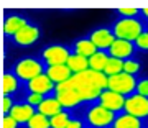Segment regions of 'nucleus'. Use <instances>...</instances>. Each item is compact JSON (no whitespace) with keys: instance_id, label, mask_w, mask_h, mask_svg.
<instances>
[{"instance_id":"1","label":"nucleus","mask_w":148,"mask_h":128,"mask_svg":"<svg viewBox=\"0 0 148 128\" xmlns=\"http://www.w3.org/2000/svg\"><path fill=\"white\" fill-rule=\"evenodd\" d=\"M69 80L74 85V89L79 92L84 103H89V105L99 100L101 94L107 91V85H109V76L92 69L81 72V74H74Z\"/></svg>"},{"instance_id":"2","label":"nucleus","mask_w":148,"mask_h":128,"mask_svg":"<svg viewBox=\"0 0 148 128\" xmlns=\"http://www.w3.org/2000/svg\"><path fill=\"white\" fill-rule=\"evenodd\" d=\"M12 72H13L20 80H23V82L28 84V82L33 80L35 77L45 74V72H46V66H45L43 61H40V59H36V58H23V59H18L15 63Z\"/></svg>"},{"instance_id":"3","label":"nucleus","mask_w":148,"mask_h":128,"mask_svg":"<svg viewBox=\"0 0 148 128\" xmlns=\"http://www.w3.org/2000/svg\"><path fill=\"white\" fill-rule=\"evenodd\" d=\"M115 118H117V113L104 108L99 102L89 105L84 113V120L89 128H109L114 125Z\"/></svg>"},{"instance_id":"4","label":"nucleus","mask_w":148,"mask_h":128,"mask_svg":"<svg viewBox=\"0 0 148 128\" xmlns=\"http://www.w3.org/2000/svg\"><path fill=\"white\" fill-rule=\"evenodd\" d=\"M112 31L117 39H125V41L135 43L138 36L145 31L143 23L138 18H119L112 27Z\"/></svg>"},{"instance_id":"5","label":"nucleus","mask_w":148,"mask_h":128,"mask_svg":"<svg viewBox=\"0 0 148 128\" xmlns=\"http://www.w3.org/2000/svg\"><path fill=\"white\" fill-rule=\"evenodd\" d=\"M56 99L59 100V103L63 105L64 110H74L77 108L79 105L84 103V100L81 99L79 92L74 89V85L71 84V80H66L63 84H58L56 85V92H54Z\"/></svg>"},{"instance_id":"6","label":"nucleus","mask_w":148,"mask_h":128,"mask_svg":"<svg viewBox=\"0 0 148 128\" xmlns=\"http://www.w3.org/2000/svg\"><path fill=\"white\" fill-rule=\"evenodd\" d=\"M137 84L138 80L135 76H130L127 72H120V74L110 76L109 77V85L107 89L112 92H117L123 97H130L132 94L137 92Z\"/></svg>"},{"instance_id":"7","label":"nucleus","mask_w":148,"mask_h":128,"mask_svg":"<svg viewBox=\"0 0 148 128\" xmlns=\"http://www.w3.org/2000/svg\"><path fill=\"white\" fill-rule=\"evenodd\" d=\"M71 49L63 46V44H51L41 51V61L46 67L49 66H61L68 64V59L71 58Z\"/></svg>"},{"instance_id":"8","label":"nucleus","mask_w":148,"mask_h":128,"mask_svg":"<svg viewBox=\"0 0 148 128\" xmlns=\"http://www.w3.org/2000/svg\"><path fill=\"white\" fill-rule=\"evenodd\" d=\"M123 112L128 113V115H133V117L140 118V120L147 118L148 117V99L135 92V94H132L130 97H127Z\"/></svg>"},{"instance_id":"9","label":"nucleus","mask_w":148,"mask_h":128,"mask_svg":"<svg viewBox=\"0 0 148 128\" xmlns=\"http://www.w3.org/2000/svg\"><path fill=\"white\" fill-rule=\"evenodd\" d=\"M125 100H127V97L120 95V94H117V92H112V91H104L99 97V103H101L104 108L107 110H110L114 113H123V108H125Z\"/></svg>"},{"instance_id":"10","label":"nucleus","mask_w":148,"mask_h":128,"mask_svg":"<svg viewBox=\"0 0 148 128\" xmlns=\"http://www.w3.org/2000/svg\"><path fill=\"white\" fill-rule=\"evenodd\" d=\"M27 89L32 94H40L43 97H48V95H53L54 92H56V84L45 72V74L35 77L33 80H30L27 84Z\"/></svg>"},{"instance_id":"11","label":"nucleus","mask_w":148,"mask_h":128,"mask_svg":"<svg viewBox=\"0 0 148 128\" xmlns=\"http://www.w3.org/2000/svg\"><path fill=\"white\" fill-rule=\"evenodd\" d=\"M89 39L94 43V46L99 51H109L117 38L110 28H97L94 31H90Z\"/></svg>"},{"instance_id":"12","label":"nucleus","mask_w":148,"mask_h":128,"mask_svg":"<svg viewBox=\"0 0 148 128\" xmlns=\"http://www.w3.org/2000/svg\"><path fill=\"white\" fill-rule=\"evenodd\" d=\"M135 44L130 41H125V39H115L114 44L110 46V49L107 53L110 54L112 58L122 59V61H127V59H132L133 54H135Z\"/></svg>"},{"instance_id":"13","label":"nucleus","mask_w":148,"mask_h":128,"mask_svg":"<svg viewBox=\"0 0 148 128\" xmlns=\"http://www.w3.org/2000/svg\"><path fill=\"white\" fill-rule=\"evenodd\" d=\"M38 39H40V28L36 25H32V23L28 27H25L23 30H20L12 38V41L18 46H30V44H35Z\"/></svg>"},{"instance_id":"14","label":"nucleus","mask_w":148,"mask_h":128,"mask_svg":"<svg viewBox=\"0 0 148 128\" xmlns=\"http://www.w3.org/2000/svg\"><path fill=\"white\" fill-rule=\"evenodd\" d=\"M30 23L23 15H8L3 21V33H5V36L13 38L20 30H23Z\"/></svg>"},{"instance_id":"15","label":"nucleus","mask_w":148,"mask_h":128,"mask_svg":"<svg viewBox=\"0 0 148 128\" xmlns=\"http://www.w3.org/2000/svg\"><path fill=\"white\" fill-rule=\"evenodd\" d=\"M35 113H36L35 107H32L27 102H21V103H15L13 105V108H12V112H10V117H13L20 125H27Z\"/></svg>"},{"instance_id":"16","label":"nucleus","mask_w":148,"mask_h":128,"mask_svg":"<svg viewBox=\"0 0 148 128\" xmlns=\"http://www.w3.org/2000/svg\"><path fill=\"white\" fill-rule=\"evenodd\" d=\"M64 108H63V105L59 103V100L56 99V95H48V97H45V100L38 105V108H36V112L38 113H43L45 117H48V118H53L54 115H58V113H61Z\"/></svg>"},{"instance_id":"17","label":"nucleus","mask_w":148,"mask_h":128,"mask_svg":"<svg viewBox=\"0 0 148 128\" xmlns=\"http://www.w3.org/2000/svg\"><path fill=\"white\" fill-rule=\"evenodd\" d=\"M46 76L58 85L69 80L74 74L68 67V64H61V66H49V67H46Z\"/></svg>"},{"instance_id":"18","label":"nucleus","mask_w":148,"mask_h":128,"mask_svg":"<svg viewBox=\"0 0 148 128\" xmlns=\"http://www.w3.org/2000/svg\"><path fill=\"white\" fill-rule=\"evenodd\" d=\"M99 49L94 46V43L90 41L89 38H81L73 44V53L79 54V56H84V58L89 59L90 56H94Z\"/></svg>"},{"instance_id":"19","label":"nucleus","mask_w":148,"mask_h":128,"mask_svg":"<svg viewBox=\"0 0 148 128\" xmlns=\"http://www.w3.org/2000/svg\"><path fill=\"white\" fill-rule=\"evenodd\" d=\"M114 128H143V120L128 115V113H119L115 118V122L112 125Z\"/></svg>"},{"instance_id":"20","label":"nucleus","mask_w":148,"mask_h":128,"mask_svg":"<svg viewBox=\"0 0 148 128\" xmlns=\"http://www.w3.org/2000/svg\"><path fill=\"white\" fill-rule=\"evenodd\" d=\"M20 82H21V80L18 79L12 71L5 72L3 77H2V92H3V95H13V94L18 91Z\"/></svg>"},{"instance_id":"21","label":"nucleus","mask_w":148,"mask_h":128,"mask_svg":"<svg viewBox=\"0 0 148 128\" xmlns=\"http://www.w3.org/2000/svg\"><path fill=\"white\" fill-rule=\"evenodd\" d=\"M68 67L71 69L73 74H81V72H86L89 71V59L84 58V56H79V54H71V58L68 59Z\"/></svg>"},{"instance_id":"22","label":"nucleus","mask_w":148,"mask_h":128,"mask_svg":"<svg viewBox=\"0 0 148 128\" xmlns=\"http://www.w3.org/2000/svg\"><path fill=\"white\" fill-rule=\"evenodd\" d=\"M109 59H110V54L107 51H97L94 56L89 58V67L92 71H97V72H104Z\"/></svg>"},{"instance_id":"23","label":"nucleus","mask_w":148,"mask_h":128,"mask_svg":"<svg viewBox=\"0 0 148 128\" xmlns=\"http://www.w3.org/2000/svg\"><path fill=\"white\" fill-rule=\"evenodd\" d=\"M27 128H51V120L48 117H45L43 113H35L32 118H30V122L25 125Z\"/></svg>"},{"instance_id":"24","label":"nucleus","mask_w":148,"mask_h":128,"mask_svg":"<svg viewBox=\"0 0 148 128\" xmlns=\"http://www.w3.org/2000/svg\"><path fill=\"white\" fill-rule=\"evenodd\" d=\"M120 72H123V61L110 56V59H109V63H107V66H106V69H104V74L110 77V76L120 74Z\"/></svg>"},{"instance_id":"25","label":"nucleus","mask_w":148,"mask_h":128,"mask_svg":"<svg viewBox=\"0 0 148 128\" xmlns=\"http://www.w3.org/2000/svg\"><path fill=\"white\" fill-rule=\"evenodd\" d=\"M71 118H73L71 113H69L68 110H63L61 113L54 115L53 118H49V120H51V128H66Z\"/></svg>"},{"instance_id":"26","label":"nucleus","mask_w":148,"mask_h":128,"mask_svg":"<svg viewBox=\"0 0 148 128\" xmlns=\"http://www.w3.org/2000/svg\"><path fill=\"white\" fill-rule=\"evenodd\" d=\"M140 69H142V64L138 63L135 58L123 61V72H127V74L135 76V77H137V74L140 72Z\"/></svg>"},{"instance_id":"27","label":"nucleus","mask_w":148,"mask_h":128,"mask_svg":"<svg viewBox=\"0 0 148 128\" xmlns=\"http://www.w3.org/2000/svg\"><path fill=\"white\" fill-rule=\"evenodd\" d=\"M117 13L120 15V18H138L140 16V10L138 8H117Z\"/></svg>"},{"instance_id":"28","label":"nucleus","mask_w":148,"mask_h":128,"mask_svg":"<svg viewBox=\"0 0 148 128\" xmlns=\"http://www.w3.org/2000/svg\"><path fill=\"white\" fill-rule=\"evenodd\" d=\"M133 44H135V48H137L138 51H145V53H147L148 51V31H143Z\"/></svg>"},{"instance_id":"29","label":"nucleus","mask_w":148,"mask_h":128,"mask_svg":"<svg viewBox=\"0 0 148 128\" xmlns=\"http://www.w3.org/2000/svg\"><path fill=\"white\" fill-rule=\"evenodd\" d=\"M43 100H45L43 95H40V94H32V92H28L27 97H25V102L30 103L32 107H35V108H38V105H40Z\"/></svg>"},{"instance_id":"30","label":"nucleus","mask_w":148,"mask_h":128,"mask_svg":"<svg viewBox=\"0 0 148 128\" xmlns=\"http://www.w3.org/2000/svg\"><path fill=\"white\" fill-rule=\"evenodd\" d=\"M13 105H15V103H13L12 95H3V99H2V113H3V115H10Z\"/></svg>"},{"instance_id":"31","label":"nucleus","mask_w":148,"mask_h":128,"mask_svg":"<svg viewBox=\"0 0 148 128\" xmlns=\"http://www.w3.org/2000/svg\"><path fill=\"white\" fill-rule=\"evenodd\" d=\"M18 127H20V123L16 122L13 117L3 115V118H2V128H18Z\"/></svg>"},{"instance_id":"32","label":"nucleus","mask_w":148,"mask_h":128,"mask_svg":"<svg viewBox=\"0 0 148 128\" xmlns=\"http://www.w3.org/2000/svg\"><path fill=\"white\" fill-rule=\"evenodd\" d=\"M137 94L148 99V79H140L137 84Z\"/></svg>"},{"instance_id":"33","label":"nucleus","mask_w":148,"mask_h":128,"mask_svg":"<svg viewBox=\"0 0 148 128\" xmlns=\"http://www.w3.org/2000/svg\"><path fill=\"white\" fill-rule=\"evenodd\" d=\"M84 127L86 125H84V122H82L81 118H71L66 128H84Z\"/></svg>"},{"instance_id":"34","label":"nucleus","mask_w":148,"mask_h":128,"mask_svg":"<svg viewBox=\"0 0 148 128\" xmlns=\"http://www.w3.org/2000/svg\"><path fill=\"white\" fill-rule=\"evenodd\" d=\"M140 15H142L143 18H147V20H148V8H142V10H140Z\"/></svg>"},{"instance_id":"35","label":"nucleus","mask_w":148,"mask_h":128,"mask_svg":"<svg viewBox=\"0 0 148 128\" xmlns=\"http://www.w3.org/2000/svg\"><path fill=\"white\" fill-rule=\"evenodd\" d=\"M84 128H89V127H84Z\"/></svg>"},{"instance_id":"36","label":"nucleus","mask_w":148,"mask_h":128,"mask_svg":"<svg viewBox=\"0 0 148 128\" xmlns=\"http://www.w3.org/2000/svg\"><path fill=\"white\" fill-rule=\"evenodd\" d=\"M109 128H114V127H109Z\"/></svg>"},{"instance_id":"37","label":"nucleus","mask_w":148,"mask_h":128,"mask_svg":"<svg viewBox=\"0 0 148 128\" xmlns=\"http://www.w3.org/2000/svg\"><path fill=\"white\" fill-rule=\"evenodd\" d=\"M147 31H148V30H147Z\"/></svg>"}]
</instances>
